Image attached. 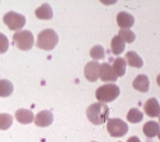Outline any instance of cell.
I'll use <instances>...</instances> for the list:
<instances>
[{"instance_id":"cell-1","label":"cell","mask_w":160,"mask_h":142,"mask_svg":"<svg viewBox=\"0 0 160 142\" xmlns=\"http://www.w3.org/2000/svg\"><path fill=\"white\" fill-rule=\"evenodd\" d=\"M88 119L95 125H103L109 116V108L102 103H95L88 107L86 111Z\"/></svg>"},{"instance_id":"cell-2","label":"cell","mask_w":160,"mask_h":142,"mask_svg":"<svg viewBox=\"0 0 160 142\" xmlns=\"http://www.w3.org/2000/svg\"><path fill=\"white\" fill-rule=\"evenodd\" d=\"M58 43V36L52 28L41 31L37 36V46L44 50H52Z\"/></svg>"},{"instance_id":"cell-3","label":"cell","mask_w":160,"mask_h":142,"mask_svg":"<svg viewBox=\"0 0 160 142\" xmlns=\"http://www.w3.org/2000/svg\"><path fill=\"white\" fill-rule=\"evenodd\" d=\"M120 95L119 87L115 84H104L96 90V97L100 103L113 101Z\"/></svg>"},{"instance_id":"cell-4","label":"cell","mask_w":160,"mask_h":142,"mask_svg":"<svg viewBox=\"0 0 160 142\" xmlns=\"http://www.w3.org/2000/svg\"><path fill=\"white\" fill-rule=\"evenodd\" d=\"M13 41L18 49L23 51H28L30 50L33 46L34 37L32 33L28 30H21L14 34Z\"/></svg>"},{"instance_id":"cell-5","label":"cell","mask_w":160,"mask_h":142,"mask_svg":"<svg viewBox=\"0 0 160 142\" xmlns=\"http://www.w3.org/2000/svg\"><path fill=\"white\" fill-rule=\"evenodd\" d=\"M107 130L112 137H122L129 130V126L119 118L109 119L107 124Z\"/></svg>"},{"instance_id":"cell-6","label":"cell","mask_w":160,"mask_h":142,"mask_svg":"<svg viewBox=\"0 0 160 142\" xmlns=\"http://www.w3.org/2000/svg\"><path fill=\"white\" fill-rule=\"evenodd\" d=\"M4 23L8 27V28L12 31H17L21 29L23 26L25 25L26 19L25 17L16 12L11 11L8 12L3 16Z\"/></svg>"},{"instance_id":"cell-7","label":"cell","mask_w":160,"mask_h":142,"mask_svg":"<svg viewBox=\"0 0 160 142\" xmlns=\"http://www.w3.org/2000/svg\"><path fill=\"white\" fill-rule=\"evenodd\" d=\"M100 64L96 61H89L84 67V76L89 82H96L99 79V69Z\"/></svg>"},{"instance_id":"cell-8","label":"cell","mask_w":160,"mask_h":142,"mask_svg":"<svg viewBox=\"0 0 160 142\" xmlns=\"http://www.w3.org/2000/svg\"><path fill=\"white\" fill-rule=\"evenodd\" d=\"M99 78L103 82H116L117 76L114 73L112 67L108 63L103 62L99 69Z\"/></svg>"},{"instance_id":"cell-9","label":"cell","mask_w":160,"mask_h":142,"mask_svg":"<svg viewBox=\"0 0 160 142\" xmlns=\"http://www.w3.org/2000/svg\"><path fill=\"white\" fill-rule=\"evenodd\" d=\"M53 122V113L48 110H43L35 116V125L38 127H48Z\"/></svg>"},{"instance_id":"cell-10","label":"cell","mask_w":160,"mask_h":142,"mask_svg":"<svg viewBox=\"0 0 160 142\" xmlns=\"http://www.w3.org/2000/svg\"><path fill=\"white\" fill-rule=\"evenodd\" d=\"M117 24L121 29H129L134 24V17L126 12H121L117 16Z\"/></svg>"},{"instance_id":"cell-11","label":"cell","mask_w":160,"mask_h":142,"mask_svg":"<svg viewBox=\"0 0 160 142\" xmlns=\"http://www.w3.org/2000/svg\"><path fill=\"white\" fill-rule=\"evenodd\" d=\"M144 111L148 116L157 117L160 115V105L155 98L149 99L144 104Z\"/></svg>"},{"instance_id":"cell-12","label":"cell","mask_w":160,"mask_h":142,"mask_svg":"<svg viewBox=\"0 0 160 142\" xmlns=\"http://www.w3.org/2000/svg\"><path fill=\"white\" fill-rule=\"evenodd\" d=\"M133 87L138 91L147 93L150 88V80L145 74L138 75L133 82Z\"/></svg>"},{"instance_id":"cell-13","label":"cell","mask_w":160,"mask_h":142,"mask_svg":"<svg viewBox=\"0 0 160 142\" xmlns=\"http://www.w3.org/2000/svg\"><path fill=\"white\" fill-rule=\"evenodd\" d=\"M16 120L22 125H28L31 124L34 120L33 112L30 110L24 109V108H20L17 110L15 113Z\"/></svg>"},{"instance_id":"cell-14","label":"cell","mask_w":160,"mask_h":142,"mask_svg":"<svg viewBox=\"0 0 160 142\" xmlns=\"http://www.w3.org/2000/svg\"><path fill=\"white\" fill-rule=\"evenodd\" d=\"M143 132L148 138H154L158 136L160 132V125L156 121L150 120L147 122L143 126Z\"/></svg>"},{"instance_id":"cell-15","label":"cell","mask_w":160,"mask_h":142,"mask_svg":"<svg viewBox=\"0 0 160 142\" xmlns=\"http://www.w3.org/2000/svg\"><path fill=\"white\" fill-rule=\"evenodd\" d=\"M35 15L39 20H51L53 16V12L49 3H43L36 9Z\"/></svg>"},{"instance_id":"cell-16","label":"cell","mask_w":160,"mask_h":142,"mask_svg":"<svg viewBox=\"0 0 160 142\" xmlns=\"http://www.w3.org/2000/svg\"><path fill=\"white\" fill-rule=\"evenodd\" d=\"M125 59L128 61V65L131 67L140 69L143 66V61L140 56L138 55V53L134 51H129L125 53Z\"/></svg>"},{"instance_id":"cell-17","label":"cell","mask_w":160,"mask_h":142,"mask_svg":"<svg viewBox=\"0 0 160 142\" xmlns=\"http://www.w3.org/2000/svg\"><path fill=\"white\" fill-rule=\"evenodd\" d=\"M127 62L123 57H117L112 63V70L117 77H122L126 71Z\"/></svg>"},{"instance_id":"cell-18","label":"cell","mask_w":160,"mask_h":142,"mask_svg":"<svg viewBox=\"0 0 160 142\" xmlns=\"http://www.w3.org/2000/svg\"><path fill=\"white\" fill-rule=\"evenodd\" d=\"M112 52L114 55H120L123 53L125 49V45L123 40L118 36H114L111 41Z\"/></svg>"},{"instance_id":"cell-19","label":"cell","mask_w":160,"mask_h":142,"mask_svg":"<svg viewBox=\"0 0 160 142\" xmlns=\"http://www.w3.org/2000/svg\"><path fill=\"white\" fill-rule=\"evenodd\" d=\"M13 84L8 79L0 80V97H8L13 92Z\"/></svg>"},{"instance_id":"cell-20","label":"cell","mask_w":160,"mask_h":142,"mask_svg":"<svg viewBox=\"0 0 160 142\" xmlns=\"http://www.w3.org/2000/svg\"><path fill=\"white\" fill-rule=\"evenodd\" d=\"M128 121L132 124H138L143 120V113L138 108H131L126 116Z\"/></svg>"},{"instance_id":"cell-21","label":"cell","mask_w":160,"mask_h":142,"mask_svg":"<svg viewBox=\"0 0 160 142\" xmlns=\"http://www.w3.org/2000/svg\"><path fill=\"white\" fill-rule=\"evenodd\" d=\"M13 117L8 113H0V130H8L12 125Z\"/></svg>"},{"instance_id":"cell-22","label":"cell","mask_w":160,"mask_h":142,"mask_svg":"<svg viewBox=\"0 0 160 142\" xmlns=\"http://www.w3.org/2000/svg\"><path fill=\"white\" fill-rule=\"evenodd\" d=\"M90 56L94 60H100L105 57V51L101 45H95L90 50Z\"/></svg>"},{"instance_id":"cell-23","label":"cell","mask_w":160,"mask_h":142,"mask_svg":"<svg viewBox=\"0 0 160 142\" xmlns=\"http://www.w3.org/2000/svg\"><path fill=\"white\" fill-rule=\"evenodd\" d=\"M118 37H121L124 42L127 43H132L136 38L134 32L130 29H121L118 32Z\"/></svg>"},{"instance_id":"cell-24","label":"cell","mask_w":160,"mask_h":142,"mask_svg":"<svg viewBox=\"0 0 160 142\" xmlns=\"http://www.w3.org/2000/svg\"><path fill=\"white\" fill-rule=\"evenodd\" d=\"M9 48V41L6 36L0 32V54L5 53Z\"/></svg>"},{"instance_id":"cell-25","label":"cell","mask_w":160,"mask_h":142,"mask_svg":"<svg viewBox=\"0 0 160 142\" xmlns=\"http://www.w3.org/2000/svg\"><path fill=\"white\" fill-rule=\"evenodd\" d=\"M127 142H141V140L138 136H133L129 137V138L127 140Z\"/></svg>"},{"instance_id":"cell-26","label":"cell","mask_w":160,"mask_h":142,"mask_svg":"<svg viewBox=\"0 0 160 142\" xmlns=\"http://www.w3.org/2000/svg\"><path fill=\"white\" fill-rule=\"evenodd\" d=\"M156 82H157V84H158V86H160V74H158V76H157V78H156Z\"/></svg>"},{"instance_id":"cell-27","label":"cell","mask_w":160,"mask_h":142,"mask_svg":"<svg viewBox=\"0 0 160 142\" xmlns=\"http://www.w3.org/2000/svg\"><path fill=\"white\" fill-rule=\"evenodd\" d=\"M158 139H159V140H160V132H159V133H158Z\"/></svg>"},{"instance_id":"cell-28","label":"cell","mask_w":160,"mask_h":142,"mask_svg":"<svg viewBox=\"0 0 160 142\" xmlns=\"http://www.w3.org/2000/svg\"><path fill=\"white\" fill-rule=\"evenodd\" d=\"M158 120H159V123H160V115H159V116H158Z\"/></svg>"},{"instance_id":"cell-29","label":"cell","mask_w":160,"mask_h":142,"mask_svg":"<svg viewBox=\"0 0 160 142\" xmlns=\"http://www.w3.org/2000/svg\"><path fill=\"white\" fill-rule=\"evenodd\" d=\"M92 142H96V141H92Z\"/></svg>"},{"instance_id":"cell-30","label":"cell","mask_w":160,"mask_h":142,"mask_svg":"<svg viewBox=\"0 0 160 142\" xmlns=\"http://www.w3.org/2000/svg\"><path fill=\"white\" fill-rule=\"evenodd\" d=\"M119 142H121V141H119Z\"/></svg>"}]
</instances>
